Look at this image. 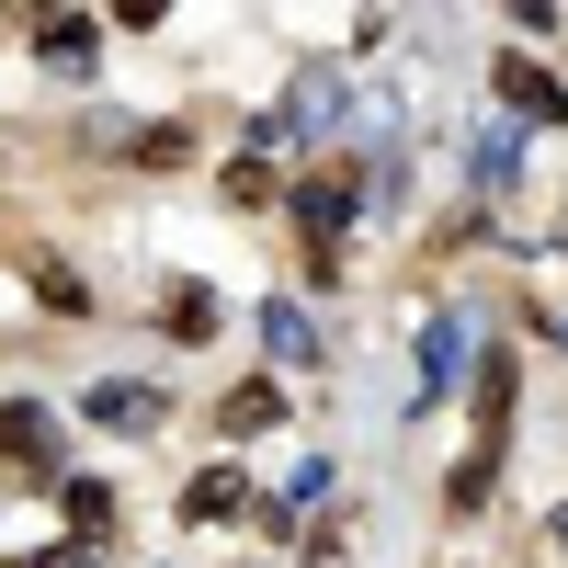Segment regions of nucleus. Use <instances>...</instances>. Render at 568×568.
<instances>
[{"instance_id": "dca6fc26", "label": "nucleus", "mask_w": 568, "mask_h": 568, "mask_svg": "<svg viewBox=\"0 0 568 568\" xmlns=\"http://www.w3.org/2000/svg\"><path fill=\"white\" fill-rule=\"evenodd\" d=\"M227 205H273V171L262 160H227Z\"/></svg>"}, {"instance_id": "4468645a", "label": "nucleus", "mask_w": 568, "mask_h": 568, "mask_svg": "<svg viewBox=\"0 0 568 568\" xmlns=\"http://www.w3.org/2000/svg\"><path fill=\"white\" fill-rule=\"evenodd\" d=\"M273 420H284L273 387H240V398H227V433H273Z\"/></svg>"}, {"instance_id": "f257e3e1", "label": "nucleus", "mask_w": 568, "mask_h": 568, "mask_svg": "<svg viewBox=\"0 0 568 568\" xmlns=\"http://www.w3.org/2000/svg\"><path fill=\"white\" fill-rule=\"evenodd\" d=\"M364 216V182H353V160H329V171H307L296 182V227H307V251H342V227Z\"/></svg>"}, {"instance_id": "2eb2a0df", "label": "nucleus", "mask_w": 568, "mask_h": 568, "mask_svg": "<svg viewBox=\"0 0 568 568\" xmlns=\"http://www.w3.org/2000/svg\"><path fill=\"white\" fill-rule=\"evenodd\" d=\"M34 296H45V307H91V284H80V273H58V262H34Z\"/></svg>"}, {"instance_id": "6ab92c4d", "label": "nucleus", "mask_w": 568, "mask_h": 568, "mask_svg": "<svg viewBox=\"0 0 568 568\" xmlns=\"http://www.w3.org/2000/svg\"><path fill=\"white\" fill-rule=\"evenodd\" d=\"M557 342H568V318H557Z\"/></svg>"}, {"instance_id": "f03ea898", "label": "nucleus", "mask_w": 568, "mask_h": 568, "mask_svg": "<svg viewBox=\"0 0 568 568\" xmlns=\"http://www.w3.org/2000/svg\"><path fill=\"white\" fill-rule=\"evenodd\" d=\"M0 478H58V409L0 398Z\"/></svg>"}, {"instance_id": "7ed1b4c3", "label": "nucleus", "mask_w": 568, "mask_h": 568, "mask_svg": "<svg viewBox=\"0 0 568 568\" xmlns=\"http://www.w3.org/2000/svg\"><path fill=\"white\" fill-rule=\"evenodd\" d=\"M466 375H478V329H466L455 307H444V318H420V398L466 387Z\"/></svg>"}, {"instance_id": "f3484780", "label": "nucleus", "mask_w": 568, "mask_h": 568, "mask_svg": "<svg viewBox=\"0 0 568 568\" xmlns=\"http://www.w3.org/2000/svg\"><path fill=\"white\" fill-rule=\"evenodd\" d=\"M34 568H103V557H91V546H45Z\"/></svg>"}, {"instance_id": "1a4fd4ad", "label": "nucleus", "mask_w": 568, "mask_h": 568, "mask_svg": "<svg viewBox=\"0 0 568 568\" xmlns=\"http://www.w3.org/2000/svg\"><path fill=\"white\" fill-rule=\"evenodd\" d=\"M160 329H182V342H205V329H216V296H205V284H171V296H160Z\"/></svg>"}, {"instance_id": "6e6552de", "label": "nucleus", "mask_w": 568, "mask_h": 568, "mask_svg": "<svg viewBox=\"0 0 568 568\" xmlns=\"http://www.w3.org/2000/svg\"><path fill=\"white\" fill-rule=\"evenodd\" d=\"M262 342H273V364H318V318L273 296V307H262Z\"/></svg>"}, {"instance_id": "a211bd4d", "label": "nucleus", "mask_w": 568, "mask_h": 568, "mask_svg": "<svg viewBox=\"0 0 568 568\" xmlns=\"http://www.w3.org/2000/svg\"><path fill=\"white\" fill-rule=\"evenodd\" d=\"M546 535H557V546H568V511H557V524H546Z\"/></svg>"}, {"instance_id": "ddd939ff", "label": "nucleus", "mask_w": 568, "mask_h": 568, "mask_svg": "<svg viewBox=\"0 0 568 568\" xmlns=\"http://www.w3.org/2000/svg\"><path fill=\"white\" fill-rule=\"evenodd\" d=\"M69 524H80V546L114 524V489H91V478H69Z\"/></svg>"}, {"instance_id": "9b49d317", "label": "nucleus", "mask_w": 568, "mask_h": 568, "mask_svg": "<svg viewBox=\"0 0 568 568\" xmlns=\"http://www.w3.org/2000/svg\"><path fill=\"white\" fill-rule=\"evenodd\" d=\"M511 160H524V149H511V125H500V136H478V171H466V182H478V194H511V182H524Z\"/></svg>"}, {"instance_id": "20e7f679", "label": "nucleus", "mask_w": 568, "mask_h": 568, "mask_svg": "<svg viewBox=\"0 0 568 568\" xmlns=\"http://www.w3.org/2000/svg\"><path fill=\"white\" fill-rule=\"evenodd\" d=\"M34 58H45V69H80V80H91L103 34H91V12H45V23H34Z\"/></svg>"}, {"instance_id": "423d86ee", "label": "nucleus", "mask_w": 568, "mask_h": 568, "mask_svg": "<svg viewBox=\"0 0 568 568\" xmlns=\"http://www.w3.org/2000/svg\"><path fill=\"white\" fill-rule=\"evenodd\" d=\"M500 103H511V114H535V125H568V91H557L535 58H500Z\"/></svg>"}, {"instance_id": "9d476101", "label": "nucleus", "mask_w": 568, "mask_h": 568, "mask_svg": "<svg viewBox=\"0 0 568 568\" xmlns=\"http://www.w3.org/2000/svg\"><path fill=\"white\" fill-rule=\"evenodd\" d=\"M466 387H478V420H489V444H500V420H511V353H489Z\"/></svg>"}, {"instance_id": "f8f14e48", "label": "nucleus", "mask_w": 568, "mask_h": 568, "mask_svg": "<svg viewBox=\"0 0 568 568\" xmlns=\"http://www.w3.org/2000/svg\"><path fill=\"white\" fill-rule=\"evenodd\" d=\"M125 149H136V160H149V171H182V160H194V136H182V125H136V136H125Z\"/></svg>"}, {"instance_id": "0eeeda50", "label": "nucleus", "mask_w": 568, "mask_h": 568, "mask_svg": "<svg viewBox=\"0 0 568 568\" xmlns=\"http://www.w3.org/2000/svg\"><path fill=\"white\" fill-rule=\"evenodd\" d=\"M182 511H194V524H240V511H251V478H240V466H205V478L182 489Z\"/></svg>"}, {"instance_id": "39448f33", "label": "nucleus", "mask_w": 568, "mask_h": 568, "mask_svg": "<svg viewBox=\"0 0 568 568\" xmlns=\"http://www.w3.org/2000/svg\"><path fill=\"white\" fill-rule=\"evenodd\" d=\"M80 409L103 420V433H160V420H171V398H160V387H91Z\"/></svg>"}]
</instances>
